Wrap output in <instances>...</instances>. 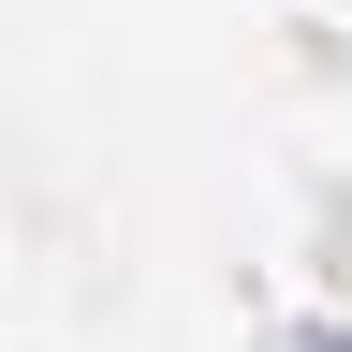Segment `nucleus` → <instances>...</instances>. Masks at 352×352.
<instances>
[{
  "label": "nucleus",
  "instance_id": "nucleus-1",
  "mask_svg": "<svg viewBox=\"0 0 352 352\" xmlns=\"http://www.w3.org/2000/svg\"><path fill=\"white\" fill-rule=\"evenodd\" d=\"M338 352H352V338H338Z\"/></svg>",
  "mask_w": 352,
  "mask_h": 352
}]
</instances>
